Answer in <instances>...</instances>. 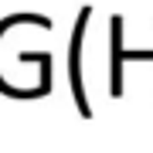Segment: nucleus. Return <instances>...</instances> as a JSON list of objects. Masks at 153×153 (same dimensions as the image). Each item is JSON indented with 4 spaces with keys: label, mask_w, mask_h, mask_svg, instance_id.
I'll return each mask as SVG.
<instances>
[{
    "label": "nucleus",
    "mask_w": 153,
    "mask_h": 153,
    "mask_svg": "<svg viewBox=\"0 0 153 153\" xmlns=\"http://www.w3.org/2000/svg\"><path fill=\"white\" fill-rule=\"evenodd\" d=\"M123 65H126V48H123V14H112L109 21V95H123Z\"/></svg>",
    "instance_id": "f03ea898"
},
{
    "label": "nucleus",
    "mask_w": 153,
    "mask_h": 153,
    "mask_svg": "<svg viewBox=\"0 0 153 153\" xmlns=\"http://www.w3.org/2000/svg\"><path fill=\"white\" fill-rule=\"evenodd\" d=\"M92 21V7H82L75 17V27H71V41H68V85H71V99H75V109L82 119H92V105L85 95V82H82V51H85V31Z\"/></svg>",
    "instance_id": "f257e3e1"
}]
</instances>
